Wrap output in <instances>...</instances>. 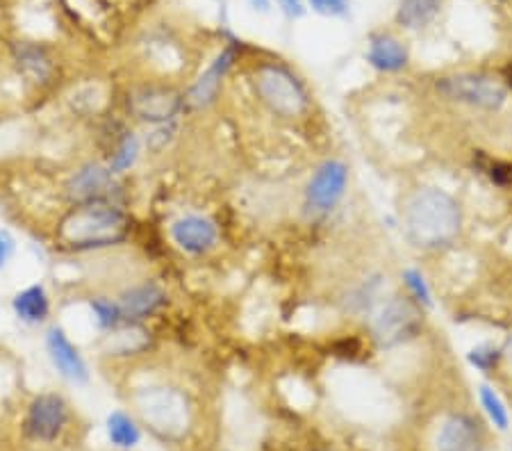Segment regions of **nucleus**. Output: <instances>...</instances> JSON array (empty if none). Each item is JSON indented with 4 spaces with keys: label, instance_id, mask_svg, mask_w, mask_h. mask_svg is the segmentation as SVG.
Masks as SVG:
<instances>
[{
    "label": "nucleus",
    "instance_id": "1",
    "mask_svg": "<svg viewBox=\"0 0 512 451\" xmlns=\"http://www.w3.org/2000/svg\"><path fill=\"white\" fill-rule=\"evenodd\" d=\"M123 399L142 429L173 451H201L208 440L210 417L201 390L183 374L158 369L153 360L123 369Z\"/></svg>",
    "mask_w": 512,
    "mask_h": 451
},
{
    "label": "nucleus",
    "instance_id": "2",
    "mask_svg": "<svg viewBox=\"0 0 512 451\" xmlns=\"http://www.w3.org/2000/svg\"><path fill=\"white\" fill-rule=\"evenodd\" d=\"M139 224L126 203L66 205L48 226V242L66 256H105L135 242Z\"/></svg>",
    "mask_w": 512,
    "mask_h": 451
},
{
    "label": "nucleus",
    "instance_id": "3",
    "mask_svg": "<svg viewBox=\"0 0 512 451\" xmlns=\"http://www.w3.org/2000/svg\"><path fill=\"white\" fill-rule=\"evenodd\" d=\"M235 73L255 108L280 123L305 121L315 108L308 82L278 57H251L249 51Z\"/></svg>",
    "mask_w": 512,
    "mask_h": 451
},
{
    "label": "nucleus",
    "instance_id": "4",
    "mask_svg": "<svg viewBox=\"0 0 512 451\" xmlns=\"http://www.w3.org/2000/svg\"><path fill=\"white\" fill-rule=\"evenodd\" d=\"M403 233L419 251H440L462 233V208L447 190L419 187L403 205Z\"/></svg>",
    "mask_w": 512,
    "mask_h": 451
},
{
    "label": "nucleus",
    "instance_id": "5",
    "mask_svg": "<svg viewBox=\"0 0 512 451\" xmlns=\"http://www.w3.org/2000/svg\"><path fill=\"white\" fill-rule=\"evenodd\" d=\"M80 415L60 390H39L21 410V442L35 451H71L80 436Z\"/></svg>",
    "mask_w": 512,
    "mask_h": 451
},
{
    "label": "nucleus",
    "instance_id": "6",
    "mask_svg": "<svg viewBox=\"0 0 512 451\" xmlns=\"http://www.w3.org/2000/svg\"><path fill=\"white\" fill-rule=\"evenodd\" d=\"M10 53V73L19 80L26 101L46 103L62 96L71 85L69 64L60 46L51 41H14L7 46Z\"/></svg>",
    "mask_w": 512,
    "mask_h": 451
},
{
    "label": "nucleus",
    "instance_id": "7",
    "mask_svg": "<svg viewBox=\"0 0 512 451\" xmlns=\"http://www.w3.org/2000/svg\"><path fill=\"white\" fill-rule=\"evenodd\" d=\"M114 105L132 126L144 130L187 119L185 85L160 78L132 76L121 82Z\"/></svg>",
    "mask_w": 512,
    "mask_h": 451
},
{
    "label": "nucleus",
    "instance_id": "8",
    "mask_svg": "<svg viewBox=\"0 0 512 451\" xmlns=\"http://www.w3.org/2000/svg\"><path fill=\"white\" fill-rule=\"evenodd\" d=\"M249 53L242 41H228L210 57L203 71H198L185 85V117L187 119H205L224 103L226 92L233 82V76L244 55Z\"/></svg>",
    "mask_w": 512,
    "mask_h": 451
},
{
    "label": "nucleus",
    "instance_id": "9",
    "mask_svg": "<svg viewBox=\"0 0 512 451\" xmlns=\"http://www.w3.org/2000/svg\"><path fill=\"white\" fill-rule=\"evenodd\" d=\"M57 196L64 205L117 201L128 205V178H121L107 164L92 155L73 162L69 169L57 178Z\"/></svg>",
    "mask_w": 512,
    "mask_h": 451
},
{
    "label": "nucleus",
    "instance_id": "10",
    "mask_svg": "<svg viewBox=\"0 0 512 451\" xmlns=\"http://www.w3.org/2000/svg\"><path fill=\"white\" fill-rule=\"evenodd\" d=\"M164 240L180 258L203 262L221 253L224 231L217 217L201 210H180L164 226Z\"/></svg>",
    "mask_w": 512,
    "mask_h": 451
},
{
    "label": "nucleus",
    "instance_id": "11",
    "mask_svg": "<svg viewBox=\"0 0 512 451\" xmlns=\"http://www.w3.org/2000/svg\"><path fill=\"white\" fill-rule=\"evenodd\" d=\"M369 333L378 349H394L421 333V308L410 297L383 299L369 315Z\"/></svg>",
    "mask_w": 512,
    "mask_h": 451
},
{
    "label": "nucleus",
    "instance_id": "12",
    "mask_svg": "<svg viewBox=\"0 0 512 451\" xmlns=\"http://www.w3.org/2000/svg\"><path fill=\"white\" fill-rule=\"evenodd\" d=\"M112 292L117 294L126 322L132 324H151L155 319L167 317L173 306L169 285L158 276L128 278Z\"/></svg>",
    "mask_w": 512,
    "mask_h": 451
},
{
    "label": "nucleus",
    "instance_id": "13",
    "mask_svg": "<svg viewBox=\"0 0 512 451\" xmlns=\"http://www.w3.org/2000/svg\"><path fill=\"white\" fill-rule=\"evenodd\" d=\"M435 92L451 103L483 112H499L508 101L506 87L485 73L462 71L435 80Z\"/></svg>",
    "mask_w": 512,
    "mask_h": 451
},
{
    "label": "nucleus",
    "instance_id": "14",
    "mask_svg": "<svg viewBox=\"0 0 512 451\" xmlns=\"http://www.w3.org/2000/svg\"><path fill=\"white\" fill-rule=\"evenodd\" d=\"M351 169L340 158H326L312 171L303 187V210L310 217H328L344 201Z\"/></svg>",
    "mask_w": 512,
    "mask_h": 451
},
{
    "label": "nucleus",
    "instance_id": "15",
    "mask_svg": "<svg viewBox=\"0 0 512 451\" xmlns=\"http://www.w3.org/2000/svg\"><path fill=\"white\" fill-rule=\"evenodd\" d=\"M155 351H158V335L151 331L148 324L126 322L117 331L98 338V354H101V358L123 369L148 363Z\"/></svg>",
    "mask_w": 512,
    "mask_h": 451
},
{
    "label": "nucleus",
    "instance_id": "16",
    "mask_svg": "<svg viewBox=\"0 0 512 451\" xmlns=\"http://www.w3.org/2000/svg\"><path fill=\"white\" fill-rule=\"evenodd\" d=\"M44 351L55 374L60 376L73 388H85L92 381V367H89L87 356L82 354L78 342L71 338L66 326L60 322H53L44 328Z\"/></svg>",
    "mask_w": 512,
    "mask_h": 451
},
{
    "label": "nucleus",
    "instance_id": "17",
    "mask_svg": "<svg viewBox=\"0 0 512 451\" xmlns=\"http://www.w3.org/2000/svg\"><path fill=\"white\" fill-rule=\"evenodd\" d=\"M485 429L483 424L469 413H453L442 420L435 433L433 451H483Z\"/></svg>",
    "mask_w": 512,
    "mask_h": 451
},
{
    "label": "nucleus",
    "instance_id": "18",
    "mask_svg": "<svg viewBox=\"0 0 512 451\" xmlns=\"http://www.w3.org/2000/svg\"><path fill=\"white\" fill-rule=\"evenodd\" d=\"M16 322L28 328H46L55 322V297L46 283H30L14 292L10 301Z\"/></svg>",
    "mask_w": 512,
    "mask_h": 451
},
{
    "label": "nucleus",
    "instance_id": "19",
    "mask_svg": "<svg viewBox=\"0 0 512 451\" xmlns=\"http://www.w3.org/2000/svg\"><path fill=\"white\" fill-rule=\"evenodd\" d=\"M365 57L371 69L385 73V76L401 73L410 67V51L406 41L385 30L369 35Z\"/></svg>",
    "mask_w": 512,
    "mask_h": 451
},
{
    "label": "nucleus",
    "instance_id": "20",
    "mask_svg": "<svg viewBox=\"0 0 512 451\" xmlns=\"http://www.w3.org/2000/svg\"><path fill=\"white\" fill-rule=\"evenodd\" d=\"M85 308L96 328L98 338H103V335L117 331L119 326L126 324L117 294L105 290V287H94V290L85 294Z\"/></svg>",
    "mask_w": 512,
    "mask_h": 451
},
{
    "label": "nucleus",
    "instance_id": "21",
    "mask_svg": "<svg viewBox=\"0 0 512 451\" xmlns=\"http://www.w3.org/2000/svg\"><path fill=\"white\" fill-rule=\"evenodd\" d=\"M105 436L114 449L132 451L139 447V442H142L144 429L132 410L114 408L112 413L105 417Z\"/></svg>",
    "mask_w": 512,
    "mask_h": 451
},
{
    "label": "nucleus",
    "instance_id": "22",
    "mask_svg": "<svg viewBox=\"0 0 512 451\" xmlns=\"http://www.w3.org/2000/svg\"><path fill=\"white\" fill-rule=\"evenodd\" d=\"M444 0H399L396 7V23L406 30H421L435 21Z\"/></svg>",
    "mask_w": 512,
    "mask_h": 451
},
{
    "label": "nucleus",
    "instance_id": "23",
    "mask_svg": "<svg viewBox=\"0 0 512 451\" xmlns=\"http://www.w3.org/2000/svg\"><path fill=\"white\" fill-rule=\"evenodd\" d=\"M478 401H481V408L487 420L497 431H508L510 429V410L506 401L499 397V392L492 388V385H481L478 388Z\"/></svg>",
    "mask_w": 512,
    "mask_h": 451
},
{
    "label": "nucleus",
    "instance_id": "24",
    "mask_svg": "<svg viewBox=\"0 0 512 451\" xmlns=\"http://www.w3.org/2000/svg\"><path fill=\"white\" fill-rule=\"evenodd\" d=\"M401 281L406 285L408 297L417 303L419 308H433V292L426 283V276L415 267H408L401 272Z\"/></svg>",
    "mask_w": 512,
    "mask_h": 451
},
{
    "label": "nucleus",
    "instance_id": "25",
    "mask_svg": "<svg viewBox=\"0 0 512 451\" xmlns=\"http://www.w3.org/2000/svg\"><path fill=\"white\" fill-rule=\"evenodd\" d=\"M467 360H469V365L478 369V372L492 374L503 360V349L494 347V344H481V347H474L472 351H469Z\"/></svg>",
    "mask_w": 512,
    "mask_h": 451
},
{
    "label": "nucleus",
    "instance_id": "26",
    "mask_svg": "<svg viewBox=\"0 0 512 451\" xmlns=\"http://www.w3.org/2000/svg\"><path fill=\"white\" fill-rule=\"evenodd\" d=\"M308 5L312 7V12L328 16V19H342L351 10L349 0H308Z\"/></svg>",
    "mask_w": 512,
    "mask_h": 451
},
{
    "label": "nucleus",
    "instance_id": "27",
    "mask_svg": "<svg viewBox=\"0 0 512 451\" xmlns=\"http://www.w3.org/2000/svg\"><path fill=\"white\" fill-rule=\"evenodd\" d=\"M16 237L12 235V231H7V228H0V272L10 265V260L16 256Z\"/></svg>",
    "mask_w": 512,
    "mask_h": 451
},
{
    "label": "nucleus",
    "instance_id": "28",
    "mask_svg": "<svg viewBox=\"0 0 512 451\" xmlns=\"http://www.w3.org/2000/svg\"><path fill=\"white\" fill-rule=\"evenodd\" d=\"M276 5L283 10L285 16H289V19H301L305 14L303 0H276Z\"/></svg>",
    "mask_w": 512,
    "mask_h": 451
},
{
    "label": "nucleus",
    "instance_id": "29",
    "mask_svg": "<svg viewBox=\"0 0 512 451\" xmlns=\"http://www.w3.org/2000/svg\"><path fill=\"white\" fill-rule=\"evenodd\" d=\"M7 71H10V53H7L5 48L0 46V82H3Z\"/></svg>",
    "mask_w": 512,
    "mask_h": 451
},
{
    "label": "nucleus",
    "instance_id": "30",
    "mask_svg": "<svg viewBox=\"0 0 512 451\" xmlns=\"http://www.w3.org/2000/svg\"><path fill=\"white\" fill-rule=\"evenodd\" d=\"M249 5L255 12H262V14H267L271 10V0H249Z\"/></svg>",
    "mask_w": 512,
    "mask_h": 451
},
{
    "label": "nucleus",
    "instance_id": "31",
    "mask_svg": "<svg viewBox=\"0 0 512 451\" xmlns=\"http://www.w3.org/2000/svg\"><path fill=\"white\" fill-rule=\"evenodd\" d=\"M503 358H512V338L506 342V347H503Z\"/></svg>",
    "mask_w": 512,
    "mask_h": 451
}]
</instances>
